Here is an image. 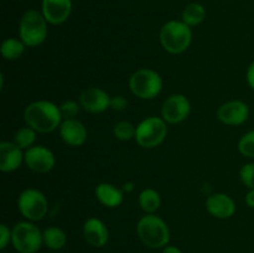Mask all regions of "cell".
Instances as JSON below:
<instances>
[{
  "label": "cell",
  "mask_w": 254,
  "mask_h": 253,
  "mask_svg": "<svg viewBox=\"0 0 254 253\" xmlns=\"http://www.w3.org/2000/svg\"><path fill=\"white\" fill-rule=\"evenodd\" d=\"M24 121L26 126H31L37 133H51L60 128L62 116L60 106L50 101H35L30 103L24 111Z\"/></svg>",
  "instance_id": "6da1fadb"
},
{
  "label": "cell",
  "mask_w": 254,
  "mask_h": 253,
  "mask_svg": "<svg viewBox=\"0 0 254 253\" xmlns=\"http://www.w3.org/2000/svg\"><path fill=\"white\" fill-rule=\"evenodd\" d=\"M139 240L149 248H164L169 245L171 233L168 223L156 213H146L136 223Z\"/></svg>",
  "instance_id": "7a4b0ae2"
},
{
  "label": "cell",
  "mask_w": 254,
  "mask_h": 253,
  "mask_svg": "<svg viewBox=\"0 0 254 253\" xmlns=\"http://www.w3.org/2000/svg\"><path fill=\"white\" fill-rule=\"evenodd\" d=\"M159 40L166 52L179 55L185 52L191 46L192 31H191V27L184 21L170 20L161 27Z\"/></svg>",
  "instance_id": "3957f363"
},
{
  "label": "cell",
  "mask_w": 254,
  "mask_h": 253,
  "mask_svg": "<svg viewBox=\"0 0 254 253\" xmlns=\"http://www.w3.org/2000/svg\"><path fill=\"white\" fill-rule=\"evenodd\" d=\"M47 20L44 14L37 10H27L20 19V40L26 47H37L45 42L47 37Z\"/></svg>",
  "instance_id": "277c9868"
},
{
  "label": "cell",
  "mask_w": 254,
  "mask_h": 253,
  "mask_svg": "<svg viewBox=\"0 0 254 253\" xmlns=\"http://www.w3.org/2000/svg\"><path fill=\"white\" fill-rule=\"evenodd\" d=\"M11 245L19 253H37L44 245L42 231L31 221L17 222L11 228Z\"/></svg>",
  "instance_id": "5b68a950"
},
{
  "label": "cell",
  "mask_w": 254,
  "mask_h": 253,
  "mask_svg": "<svg viewBox=\"0 0 254 253\" xmlns=\"http://www.w3.org/2000/svg\"><path fill=\"white\" fill-rule=\"evenodd\" d=\"M129 88L131 93L140 99H154L163 89V78L151 68H140L129 78Z\"/></svg>",
  "instance_id": "8992f818"
},
{
  "label": "cell",
  "mask_w": 254,
  "mask_h": 253,
  "mask_svg": "<svg viewBox=\"0 0 254 253\" xmlns=\"http://www.w3.org/2000/svg\"><path fill=\"white\" fill-rule=\"evenodd\" d=\"M168 135V123L156 116L143 119L136 126L135 141L144 149H154L163 144Z\"/></svg>",
  "instance_id": "52a82bcc"
},
{
  "label": "cell",
  "mask_w": 254,
  "mask_h": 253,
  "mask_svg": "<svg viewBox=\"0 0 254 253\" xmlns=\"http://www.w3.org/2000/svg\"><path fill=\"white\" fill-rule=\"evenodd\" d=\"M17 208L25 220L41 221L49 211V201L44 192L37 189H25L17 197Z\"/></svg>",
  "instance_id": "ba28073f"
},
{
  "label": "cell",
  "mask_w": 254,
  "mask_h": 253,
  "mask_svg": "<svg viewBox=\"0 0 254 253\" xmlns=\"http://www.w3.org/2000/svg\"><path fill=\"white\" fill-rule=\"evenodd\" d=\"M190 113L191 103L185 94H171L161 106V118L169 124H178L186 121Z\"/></svg>",
  "instance_id": "9c48e42d"
},
{
  "label": "cell",
  "mask_w": 254,
  "mask_h": 253,
  "mask_svg": "<svg viewBox=\"0 0 254 253\" xmlns=\"http://www.w3.org/2000/svg\"><path fill=\"white\" fill-rule=\"evenodd\" d=\"M24 163L34 173L47 174L56 165V158L45 145H34L25 150Z\"/></svg>",
  "instance_id": "30bf717a"
},
{
  "label": "cell",
  "mask_w": 254,
  "mask_h": 253,
  "mask_svg": "<svg viewBox=\"0 0 254 253\" xmlns=\"http://www.w3.org/2000/svg\"><path fill=\"white\" fill-rule=\"evenodd\" d=\"M111 98L104 89L99 87H88L79 94L78 102L82 108L89 113H102L111 108Z\"/></svg>",
  "instance_id": "8fae6325"
},
{
  "label": "cell",
  "mask_w": 254,
  "mask_h": 253,
  "mask_svg": "<svg viewBox=\"0 0 254 253\" xmlns=\"http://www.w3.org/2000/svg\"><path fill=\"white\" fill-rule=\"evenodd\" d=\"M250 117V107L246 102L233 99L223 103L217 111V118L227 126H241Z\"/></svg>",
  "instance_id": "7c38bea8"
},
{
  "label": "cell",
  "mask_w": 254,
  "mask_h": 253,
  "mask_svg": "<svg viewBox=\"0 0 254 253\" xmlns=\"http://www.w3.org/2000/svg\"><path fill=\"white\" fill-rule=\"evenodd\" d=\"M206 210L211 216L220 220H226L235 215L236 202L225 192L211 193L206 200Z\"/></svg>",
  "instance_id": "4fadbf2b"
},
{
  "label": "cell",
  "mask_w": 254,
  "mask_h": 253,
  "mask_svg": "<svg viewBox=\"0 0 254 253\" xmlns=\"http://www.w3.org/2000/svg\"><path fill=\"white\" fill-rule=\"evenodd\" d=\"M60 136L69 146L83 145L88 138L86 126L78 119H64L59 128Z\"/></svg>",
  "instance_id": "5bb4252c"
},
{
  "label": "cell",
  "mask_w": 254,
  "mask_h": 253,
  "mask_svg": "<svg viewBox=\"0 0 254 253\" xmlns=\"http://www.w3.org/2000/svg\"><path fill=\"white\" fill-rule=\"evenodd\" d=\"M25 160V151L14 141L0 143V170L2 173H12L21 166Z\"/></svg>",
  "instance_id": "9a60e30c"
},
{
  "label": "cell",
  "mask_w": 254,
  "mask_h": 253,
  "mask_svg": "<svg viewBox=\"0 0 254 253\" xmlns=\"http://www.w3.org/2000/svg\"><path fill=\"white\" fill-rule=\"evenodd\" d=\"M41 12L49 24H64L72 12V0H42Z\"/></svg>",
  "instance_id": "2e32d148"
},
{
  "label": "cell",
  "mask_w": 254,
  "mask_h": 253,
  "mask_svg": "<svg viewBox=\"0 0 254 253\" xmlns=\"http://www.w3.org/2000/svg\"><path fill=\"white\" fill-rule=\"evenodd\" d=\"M83 237L93 247H104L109 241V230L101 218L89 217L83 225Z\"/></svg>",
  "instance_id": "e0dca14e"
},
{
  "label": "cell",
  "mask_w": 254,
  "mask_h": 253,
  "mask_svg": "<svg viewBox=\"0 0 254 253\" xmlns=\"http://www.w3.org/2000/svg\"><path fill=\"white\" fill-rule=\"evenodd\" d=\"M96 197L103 206L109 208H116L122 205L124 198L123 189L112 185L109 183H101L96 186Z\"/></svg>",
  "instance_id": "ac0fdd59"
},
{
  "label": "cell",
  "mask_w": 254,
  "mask_h": 253,
  "mask_svg": "<svg viewBox=\"0 0 254 253\" xmlns=\"http://www.w3.org/2000/svg\"><path fill=\"white\" fill-rule=\"evenodd\" d=\"M44 245L51 251H60L67 245V235L62 228L51 226L42 231Z\"/></svg>",
  "instance_id": "d6986e66"
},
{
  "label": "cell",
  "mask_w": 254,
  "mask_h": 253,
  "mask_svg": "<svg viewBox=\"0 0 254 253\" xmlns=\"http://www.w3.org/2000/svg\"><path fill=\"white\" fill-rule=\"evenodd\" d=\"M138 203L145 213H155L161 206V196L154 189H144L139 193Z\"/></svg>",
  "instance_id": "ffe728a7"
},
{
  "label": "cell",
  "mask_w": 254,
  "mask_h": 253,
  "mask_svg": "<svg viewBox=\"0 0 254 253\" xmlns=\"http://www.w3.org/2000/svg\"><path fill=\"white\" fill-rule=\"evenodd\" d=\"M25 49H26V45L21 40L9 37V39L2 41L1 55L7 61H15V60L20 59L22 56V54L25 52Z\"/></svg>",
  "instance_id": "44dd1931"
},
{
  "label": "cell",
  "mask_w": 254,
  "mask_h": 253,
  "mask_svg": "<svg viewBox=\"0 0 254 253\" xmlns=\"http://www.w3.org/2000/svg\"><path fill=\"white\" fill-rule=\"evenodd\" d=\"M206 19V10L198 2H191L184 9L183 21L189 26H197Z\"/></svg>",
  "instance_id": "7402d4cb"
},
{
  "label": "cell",
  "mask_w": 254,
  "mask_h": 253,
  "mask_svg": "<svg viewBox=\"0 0 254 253\" xmlns=\"http://www.w3.org/2000/svg\"><path fill=\"white\" fill-rule=\"evenodd\" d=\"M36 134L37 131L35 129H32L31 126H26L20 128L19 130L15 133L14 135V143L17 146L22 149V150H27L31 146L35 145V141H36Z\"/></svg>",
  "instance_id": "603a6c76"
},
{
  "label": "cell",
  "mask_w": 254,
  "mask_h": 253,
  "mask_svg": "<svg viewBox=\"0 0 254 253\" xmlns=\"http://www.w3.org/2000/svg\"><path fill=\"white\" fill-rule=\"evenodd\" d=\"M136 126L128 121H121L114 126L113 134L118 140L128 141L135 139Z\"/></svg>",
  "instance_id": "cb8c5ba5"
},
{
  "label": "cell",
  "mask_w": 254,
  "mask_h": 253,
  "mask_svg": "<svg viewBox=\"0 0 254 253\" xmlns=\"http://www.w3.org/2000/svg\"><path fill=\"white\" fill-rule=\"evenodd\" d=\"M238 150L246 158L254 159V129L242 135L238 141Z\"/></svg>",
  "instance_id": "d4e9b609"
},
{
  "label": "cell",
  "mask_w": 254,
  "mask_h": 253,
  "mask_svg": "<svg viewBox=\"0 0 254 253\" xmlns=\"http://www.w3.org/2000/svg\"><path fill=\"white\" fill-rule=\"evenodd\" d=\"M79 108H81V104L79 102L72 101H64V103L60 106V112H61L62 119H73L76 118L77 114L79 113Z\"/></svg>",
  "instance_id": "484cf974"
},
{
  "label": "cell",
  "mask_w": 254,
  "mask_h": 253,
  "mask_svg": "<svg viewBox=\"0 0 254 253\" xmlns=\"http://www.w3.org/2000/svg\"><path fill=\"white\" fill-rule=\"evenodd\" d=\"M240 178L248 189H254V163H248L241 168Z\"/></svg>",
  "instance_id": "4316f807"
},
{
  "label": "cell",
  "mask_w": 254,
  "mask_h": 253,
  "mask_svg": "<svg viewBox=\"0 0 254 253\" xmlns=\"http://www.w3.org/2000/svg\"><path fill=\"white\" fill-rule=\"evenodd\" d=\"M128 99L124 96H114L111 98V108L116 112H123L128 108Z\"/></svg>",
  "instance_id": "83f0119b"
},
{
  "label": "cell",
  "mask_w": 254,
  "mask_h": 253,
  "mask_svg": "<svg viewBox=\"0 0 254 253\" xmlns=\"http://www.w3.org/2000/svg\"><path fill=\"white\" fill-rule=\"evenodd\" d=\"M11 243V230L6 225H0V248L5 250Z\"/></svg>",
  "instance_id": "f1b7e54d"
},
{
  "label": "cell",
  "mask_w": 254,
  "mask_h": 253,
  "mask_svg": "<svg viewBox=\"0 0 254 253\" xmlns=\"http://www.w3.org/2000/svg\"><path fill=\"white\" fill-rule=\"evenodd\" d=\"M247 83L254 91V61L250 64L247 69Z\"/></svg>",
  "instance_id": "f546056e"
},
{
  "label": "cell",
  "mask_w": 254,
  "mask_h": 253,
  "mask_svg": "<svg viewBox=\"0 0 254 253\" xmlns=\"http://www.w3.org/2000/svg\"><path fill=\"white\" fill-rule=\"evenodd\" d=\"M245 201L251 208H254V189H251V190L246 193Z\"/></svg>",
  "instance_id": "4dcf8cb0"
},
{
  "label": "cell",
  "mask_w": 254,
  "mask_h": 253,
  "mask_svg": "<svg viewBox=\"0 0 254 253\" xmlns=\"http://www.w3.org/2000/svg\"><path fill=\"white\" fill-rule=\"evenodd\" d=\"M161 253H183L181 252V250L179 247H176V246H165V247L163 248V251H161Z\"/></svg>",
  "instance_id": "1f68e13d"
}]
</instances>
